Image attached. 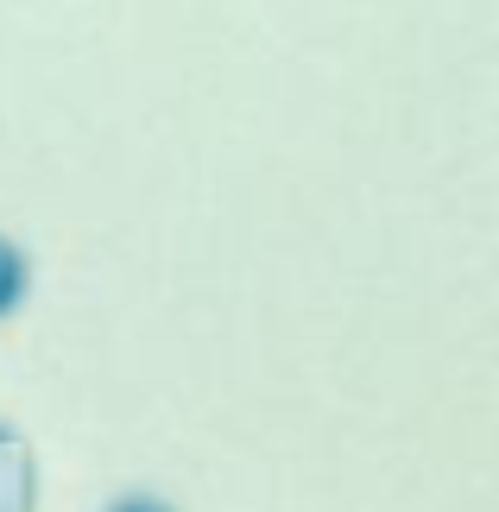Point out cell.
I'll list each match as a JSON object with an SVG mask.
<instances>
[{
	"label": "cell",
	"mask_w": 499,
	"mask_h": 512,
	"mask_svg": "<svg viewBox=\"0 0 499 512\" xmlns=\"http://www.w3.org/2000/svg\"><path fill=\"white\" fill-rule=\"evenodd\" d=\"M26 291H32V260H26V247L0 228V323L26 304Z\"/></svg>",
	"instance_id": "2"
},
{
	"label": "cell",
	"mask_w": 499,
	"mask_h": 512,
	"mask_svg": "<svg viewBox=\"0 0 499 512\" xmlns=\"http://www.w3.org/2000/svg\"><path fill=\"white\" fill-rule=\"evenodd\" d=\"M0 512H38V456L13 424H0Z\"/></svg>",
	"instance_id": "1"
},
{
	"label": "cell",
	"mask_w": 499,
	"mask_h": 512,
	"mask_svg": "<svg viewBox=\"0 0 499 512\" xmlns=\"http://www.w3.org/2000/svg\"><path fill=\"white\" fill-rule=\"evenodd\" d=\"M102 512H177L171 500H158V494H139V487H127V494H114Z\"/></svg>",
	"instance_id": "3"
}]
</instances>
